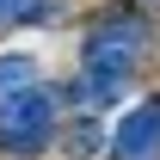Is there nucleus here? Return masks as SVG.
<instances>
[{"label": "nucleus", "mask_w": 160, "mask_h": 160, "mask_svg": "<svg viewBox=\"0 0 160 160\" xmlns=\"http://www.w3.org/2000/svg\"><path fill=\"white\" fill-rule=\"evenodd\" d=\"M148 56V19L136 6H105L92 31L80 37V74H129L136 80V62Z\"/></svg>", "instance_id": "obj_1"}, {"label": "nucleus", "mask_w": 160, "mask_h": 160, "mask_svg": "<svg viewBox=\"0 0 160 160\" xmlns=\"http://www.w3.org/2000/svg\"><path fill=\"white\" fill-rule=\"evenodd\" d=\"M62 105H68V92H56V86H31V92H19V99H6L0 105V154L6 160L43 154V148L56 142Z\"/></svg>", "instance_id": "obj_2"}, {"label": "nucleus", "mask_w": 160, "mask_h": 160, "mask_svg": "<svg viewBox=\"0 0 160 160\" xmlns=\"http://www.w3.org/2000/svg\"><path fill=\"white\" fill-rule=\"evenodd\" d=\"M105 148H111V160H154V148H160V99H142L129 117H117Z\"/></svg>", "instance_id": "obj_3"}, {"label": "nucleus", "mask_w": 160, "mask_h": 160, "mask_svg": "<svg viewBox=\"0 0 160 160\" xmlns=\"http://www.w3.org/2000/svg\"><path fill=\"white\" fill-rule=\"evenodd\" d=\"M37 68H43L37 56L6 49V56H0V105H6V99H19V92H31V86H43V74H37Z\"/></svg>", "instance_id": "obj_4"}, {"label": "nucleus", "mask_w": 160, "mask_h": 160, "mask_svg": "<svg viewBox=\"0 0 160 160\" xmlns=\"http://www.w3.org/2000/svg\"><path fill=\"white\" fill-rule=\"evenodd\" d=\"M105 142V129H99V117H74V129L62 136V148H68V160H86L92 148Z\"/></svg>", "instance_id": "obj_5"}, {"label": "nucleus", "mask_w": 160, "mask_h": 160, "mask_svg": "<svg viewBox=\"0 0 160 160\" xmlns=\"http://www.w3.org/2000/svg\"><path fill=\"white\" fill-rule=\"evenodd\" d=\"M49 19V0H0V31L12 25H43Z\"/></svg>", "instance_id": "obj_6"}, {"label": "nucleus", "mask_w": 160, "mask_h": 160, "mask_svg": "<svg viewBox=\"0 0 160 160\" xmlns=\"http://www.w3.org/2000/svg\"><path fill=\"white\" fill-rule=\"evenodd\" d=\"M154 6H160V0H154Z\"/></svg>", "instance_id": "obj_7"}]
</instances>
